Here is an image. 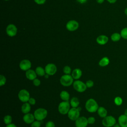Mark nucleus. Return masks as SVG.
Here are the masks:
<instances>
[{
  "label": "nucleus",
  "mask_w": 127,
  "mask_h": 127,
  "mask_svg": "<svg viewBox=\"0 0 127 127\" xmlns=\"http://www.w3.org/2000/svg\"><path fill=\"white\" fill-rule=\"evenodd\" d=\"M85 107L86 110L90 113L96 112L99 107L97 102L92 98L88 99L86 102Z\"/></svg>",
  "instance_id": "f257e3e1"
},
{
  "label": "nucleus",
  "mask_w": 127,
  "mask_h": 127,
  "mask_svg": "<svg viewBox=\"0 0 127 127\" xmlns=\"http://www.w3.org/2000/svg\"><path fill=\"white\" fill-rule=\"evenodd\" d=\"M48 115V111L44 108H40L36 109L34 113L35 118L36 120L42 121L45 119Z\"/></svg>",
  "instance_id": "f03ea898"
},
{
  "label": "nucleus",
  "mask_w": 127,
  "mask_h": 127,
  "mask_svg": "<svg viewBox=\"0 0 127 127\" xmlns=\"http://www.w3.org/2000/svg\"><path fill=\"white\" fill-rule=\"evenodd\" d=\"M73 78L70 74H64L60 78V81L61 84L65 87L69 86L73 83Z\"/></svg>",
  "instance_id": "7ed1b4c3"
},
{
  "label": "nucleus",
  "mask_w": 127,
  "mask_h": 127,
  "mask_svg": "<svg viewBox=\"0 0 127 127\" xmlns=\"http://www.w3.org/2000/svg\"><path fill=\"white\" fill-rule=\"evenodd\" d=\"M70 104L68 101H63L58 106V111L62 115L67 114L70 110Z\"/></svg>",
  "instance_id": "20e7f679"
},
{
  "label": "nucleus",
  "mask_w": 127,
  "mask_h": 127,
  "mask_svg": "<svg viewBox=\"0 0 127 127\" xmlns=\"http://www.w3.org/2000/svg\"><path fill=\"white\" fill-rule=\"evenodd\" d=\"M102 123L105 127H113L116 124V120L112 116H107L103 118Z\"/></svg>",
  "instance_id": "39448f33"
},
{
  "label": "nucleus",
  "mask_w": 127,
  "mask_h": 127,
  "mask_svg": "<svg viewBox=\"0 0 127 127\" xmlns=\"http://www.w3.org/2000/svg\"><path fill=\"white\" fill-rule=\"evenodd\" d=\"M74 89L78 92H83L85 91L87 88L86 84L80 80H75L73 83Z\"/></svg>",
  "instance_id": "423d86ee"
},
{
  "label": "nucleus",
  "mask_w": 127,
  "mask_h": 127,
  "mask_svg": "<svg viewBox=\"0 0 127 127\" xmlns=\"http://www.w3.org/2000/svg\"><path fill=\"white\" fill-rule=\"evenodd\" d=\"M18 97L19 99L22 102H27L30 98L29 92L26 89H21L18 94Z\"/></svg>",
  "instance_id": "0eeeda50"
},
{
  "label": "nucleus",
  "mask_w": 127,
  "mask_h": 127,
  "mask_svg": "<svg viewBox=\"0 0 127 127\" xmlns=\"http://www.w3.org/2000/svg\"><path fill=\"white\" fill-rule=\"evenodd\" d=\"M68 118L72 121H76L80 115V111L78 110L77 108H72L70 109L67 113Z\"/></svg>",
  "instance_id": "6e6552de"
},
{
  "label": "nucleus",
  "mask_w": 127,
  "mask_h": 127,
  "mask_svg": "<svg viewBox=\"0 0 127 127\" xmlns=\"http://www.w3.org/2000/svg\"><path fill=\"white\" fill-rule=\"evenodd\" d=\"M45 70L46 73L48 74L49 75H53L56 73L57 68L55 64L50 63L47 64L45 66Z\"/></svg>",
  "instance_id": "1a4fd4ad"
},
{
  "label": "nucleus",
  "mask_w": 127,
  "mask_h": 127,
  "mask_svg": "<svg viewBox=\"0 0 127 127\" xmlns=\"http://www.w3.org/2000/svg\"><path fill=\"white\" fill-rule=\"evenodd\" d=\"M17 32V29L16 26L13 24H9L6 28V33L9 37L15 36Z\"/></svg>",
  "instance_id": "9d476101"
},
{
  "label": "nucleus",
  "mask_w": 127,
  "mask_h": 127,
  "mask_svg": "<svg viewBox=\"0 0 127 127\" xmlns=\"http://www.w3.org/2000/svg\"><path fill=\"white\" fill-rule=\"evenodd\" d=\"M79 27V23L77 21L71 20L68 21L66 24V29L70 31H74L78 29Z\"/></svg>",
  "instance_id": "9b49d317"
},
{
  "label": "nucleus",
  "mask_w": 127,
  "mask_h": 127,
  "mask_svg": "<svg viewBox=\"0 0 127 127\" xmlns=\"http://www.w3.org/2000/svg\"><path fill=\"white\" fill-rule=\"evenodd\" d=\"M88 124L87 119L85 117H79L75 122L76 127H86Z\"/></svg>",
  "instance_id": "f8f14e48"
},
{
  "label": "nucleus",
  "mask_w": 127,
  "mask_h": 127,
  "mask_svg": "<svg viewBox=\"0 0 127 127\" xmlns=\"http://www.w3.org/2000/svg\"><path fill=\"white\" fill-rule=\"evenodd\" d=\"M31 67V63L28 60H23L19 64L20 68L23 71H27L30 69Z\"/></svg>",
  "instance_id": "ddd939ff"
},
{
  "label": "nucleus",
  "mask_w": 127,
  "mask_h": 127,
  "mask_svg": "<svg viewBox=\"0 0 127 127\" xmlns=\"http://www.w3.org/2000/svg\"><path fill=\"white\" fill-rule=\"evenodd\" d=\"M35 120L34 114H32L30 113L25 114L23 117V121L27 124H31Z\"/></svg>",
  "instance_id": "4468645a"
},
{
  "label": "nucleus",
  "mask_w": 127,
  "mask_h": 127,
  "mask_svg": "<svg viewBox=\"0 0 127 127\" xmlns=\"http://www.w3.org/2000/svg\"><path fill=\"white\" fill-rule=\"evenodd\" d=\"M37 73L35 70L31 69H29L26 71L25 75L27 79L30 80H33L37 77Z\"/></svg>",
  "instance_id": "2eb2a0df"
},
{
  "label": "nucleus",
  "mask_w": 127,
  "mask_h": 127,
  "mask_svg": "<svg viewBox=\"0 0 127 127\" xmlns=\"http://www.w3.org/2000/svg\"><path fill=\"white\" fill-rule=\"evenodd\" d=\"M118 124L121 127H127V116L125 114L120 115L118 118Z\"/></svg>",
  "instance_id": "dca6fc26"
},
{
  "label": "nucleus",
  "mask_w": 127,
  "mask_h": 127,
  "mask_svg": "<svg viewBox=\"0 0 127 127\" xmlns=\"http://www.w3.org/2000/svg\"><path fill=\"white\" fill-rule=\"evenodd\" d=\"M108 37L104 35H100L96 39L97 43L101 45H105L108 42Z\"/></svg>",
  "instance_id": "f3484780"
},
{
  "label": "nucleus",
  "mask_w": 127,
  "mask_h": 127,
  "mask_svg": "<svg viewBox=\"0 0 127 127\" xmlns=\"http://www.w3.org/2000/svg\"><path fill=\"white\" fill-rule=\"evenodd\" d=\"M71 75L74 79L77 80L81 77L82 75V71L79 68H75L72 70Z\"/></svg>",
  "instance_id": "a211bd4d"
},
{
  "label": "nucleus",
  "mask_w": 127,
  "mask_h": 127,
  "mask_svg": "<svg viewBox=\"0 0 127 127\" xmlns=\"http://www.w3.org/2000/svg\"><path fill=\"white\" fill-rule=\"evenodd\" d=\"M31 110V105L27 102L24 103L21 106L22 112L25 114L29 113Z\"/></svg>",
  "instance_id": "6ab92c4d"
},
{
  "label": "nucleus",
  "mask_w": 127,
  "mask_h": 127,
  "mask_svg": "<svg viewBox=\"0 0 127 127\" xmlns=\"http://www.w3.org/2000/svg\"><path fill=\"white\" fill-rule=\"evenodd\" d=\"M97 113L98 115L102 118L106 117L107 116V111L103 107H99Z\"/></svg>",
  "instance_id": "aec40b11"
},
{
  "label": "nucleus",
  "mask_w": 127,
  "mask_h": 127,
  "mask_svg": "<svg viewBox=\"0 0 127 127\" xmlns=\"http://www.w3.org/2000/svg\"><path fill=\"white\" fill-rule=\"evenodd\" d=\"M60 97L63 101H68L70 98V95L68 92L66 91H62L60 94Z\"/></svg>",
  "instance_id": "412c9836"
},
{
  "label": "nucleus",
  "mask_w": 127,
  "mask_h": 127,
  "mask_svg": "<svg viewBox=\"0 0 127 127\" xmlns=\"http://www.w3.org/2000/svg\"><path fill=\"white\" fill-rule=\"evenodd\" d=\"M110 63L109 59L108 57H105L102 58L99 62V64L100 66L104 67L108 65Z\"/></svg>",
  "instance_id": "4be33fe9"
},
{
  "label": "nucleus",
  "mask_w": 127,
  "mask_h": 127,
  "mask_svg": "<svg viewBox=\"0 0 127 127\" xmlns=\"http://www.w3.org/2000/svg\"><path fill=\"white\" fill-rule=\"evenodd\" d=\"M70 104L72 108H77L79 104V101L77 97H73L70 100Z\"/></svg>",
  "instance_id": "5701e85b"
},
{
  "label": "nucleus",
  "mask_w": 127,
  "mask_h": 127,
  "mask_svg": "<svg viewBox=\"0 0 127 127\" xmlns=\"http://www.w3.org/2000/svg\"><path fill=\"white\" fill-rule=\"evenodd\" d=\"M121 38V34L119 33H114L111 36V39L113 42H118L120 40Z\"/></svg>",
  "instance_id": "b1692460"
},
{
  "label": "nucleus",
  "mask_w": 127,
  "mask_h": 127,
  "mask_svg": "<svg viewBox=\"0 0 127 127\" xmlns=\"http://www.w3.org/2000/svg\"><path fill=\"white\" fill-rule=\"evenodd\" d=\"M35 71L37 73V74L40 76H44L46 74L45 70L41 66H38L36 67L35 69Z\"/></svg>",
  "instance_id": "393cba45"
},
{
  "label": "nucleus",
  "mask_w": 127,
  "mask_h": 127,
  "mask_svg": "<svg viewBox=\"0 0 127 127\" xmlns=\"http://www.w3.org/2000/svg\"><path fill=\"white\" fill-rule=\"evenodd\" d=\"M122 38L125 40H127V27L122 29L120 32Z\"/></svg>",
  "instance_id": "a878e982"
},
{
  "label": "nucleus",
  "mask_w": 127,
  "mask_h": 127,
  "mask_svg": "<svg viewBox=\"0 0 127 127\" xmlns=\"http://www.w3.org/2000/svg\"><path fill=\"white\" fill-rule=\"evenodd\" d=\"M4 123L7 125L11 123L12 122V117L10 115H6L3 118Z\"/></svg>",
  "instance_id": "bb28decb"
},
{
  "label": "nucleus",
  "mask_w": 127,
  "mask_h": 127,
  "mask_svg": "<svg viewBox=\"0 0 127 127\" xmlns=\"http://www.w3.org/2000/svg\"><path fill=\"white\" fill-rule=\"evenodd\" d=\"M114 103L117 106H120L123 103V99L120 96H117L114 99Z\"/></svg>",
  "instance_id": "cd10ccee"
},
{
  "label": "nucleus",
  "mask_w": 127,
  "mask_h": 127,
  "mask_svg": "<svg viewBox=\"0 0 127 127\" xmlns=\"http://www.w3.org/2000/svg\"><path fill=\"white\" fill-rule=\"evenodd\" d=\"M63 71L65 74H70L71 72V69L68 65H65L63 68Z\"/></svg>",
  "instance_id": "c85d7f7f"
},
{
  "label": "nucleus",
  "mask_w": 127,
  "mask_h": 127,
  "mask_svg": "<svg viewBox=\"0 0 127 127\" xmlns=\"http://www.w3.org/2000/svg\"><path fill=\"white\" fill-rule=\"evenodd\" d=\"M6 81V79L5 77L3 75H0V86H2L4 85Z\"/></svg>",
  "instance_id": "c756f323"
},
{
  "label": "nucleus",
  "mask_w": 127,
  "mask_h": 127,
  "mask_svg": "<svg viewBox=\"0 0 127 127\" xmlns=\"http://www.w3.org/2000/svg\"><path fill=\"white\" fill-rule=\"evenodd\" d=\"M41 127V123L39 121H34L31 124V127Z\"/></svg>",
  "instance_id": "7c9ffc66"
},
{
  "label": "nucleus",
  "mask_w": 127,
  "mask_h": 127,
  "mask_svg": "<svg viewBox=\"0 0 127 127\" xmlns=\"http://www.w3.org/2000/svg\"><path fill=\"white\" fill-rule=\"evenodd\" d=\"M85 84H86L87 87L90 88V87H92L94 85V82L91 80H89L86 81Z\"/></svg>",
  "instance_id": "2f4dec72"
},
{
  "label": "nucleus",
  "mask_w": 127,
  "mask_h": 127,
  "mask_svg": "<svg viewBox=\"0 0 127 127\" xmlns=\"http://www.w3.org/2000/svg\"><path fill=\"white\" fill-rule=\"evenodd\" d=\"M33 83L35 86H39L41 84V81L39 79L35 78L33 80Z\"/></svg>",
  "instance_id": "473e14b6"
},
{
  "label": "nucleus",
  "mask_w": 127,
  "mask_h": 127,
  "mask_svg": "<svg viewBox=\"0 0 127 127\" xmlns=\"http://www.w3.org/2000/svg\"><path fill=\"white\" fill-rule=\"evenodd\" d=\"M46 127H55V123L52 121H48L46 124Z\"/></svg>",
  "instance_id": "72a5a7b5"
},
{
  "label": "nucleus",
  "mask_w": 127,
  "mask_h": 127,
  "mask_svg": "<svg viewBox=\"0 0 127 127\" xmlns=\"http://www.w3.org/2000/svg\"><path fill=\"white\" fill-rule=\"evenodd\" d=\"M88 123L89 124H93L95 122V119L93 117H90L87 119Z\"/></svg>",
  "instance_id": "f704fd0d"
},
{
  "label": "nucleus",
  "mask_w": 127,
  "mask_h": 127,
  "mask_svg": "<svg viewBox=\"0 0 127 127\" xmlns=\"http://www.w3.org/2000/svg\"><path fill=\"white\" fill-rule=\"evenodd\" d=\"M28 102L31 105H34L36 103V100L34 98L30 97Z\"/></svg>",
  "instance_id": "c9c22d12"
},
{
  "label": "nucleus",
  "mask_w": 127,
  "mask_h": 127,
  "mask_svg": "<svg viewBox=\"0 0 127 127\" xmlns=\"http://www.w3.org/2000/svg\"><path fill=\"white\" fill-rule=\"evenodd\" d=\"M34 0L38 4H43L46 2V0Z\"/></svg>",
  "instance_id": "e433bc0d"
},
{
  "label": "nucleus",
  "mask_w": 127,
  "mask_h": 127,
  "mask_svg": "<svg viewBox=\"0 0 127 127\" xmlns=\"http://www.w3.org/2000/svg\"><path fill=\"white\" fill-rule=\"evenodd\" d=\"M5 127H16V126L15 124H12V123H11V124H10L7 125Z\"/></svg>",
  "instance_id": "4c0bfd02"
},
{
  "label": "nucleus",
  "mask_w": 127,
  "mask_h": 127,
  "mask_svg": "<svg viewBox=\"0 0 127 127\" xmlns=\"http://www.w3.org/2000/svg\"><path fill=\"white\" fill-rule=\"evenodd\" d=\"M76 0L77 1H78L80 3H84L87 1V0Z\"/></svg>",
  "instance_id": "58836bf2"
},
{
  "label": "nucleus",
  "mask_w": 127,
  "mask_h": 127,
  "mask_svg": "<svg viewBox=\"0 0 127 127\" xmlns=\"http://www.w3.org/2000/svg\"><path fill=\"white\" fill-rule=\"evenodd\" d=\"M110 3H115L117 0H107Z\"/></svg>",
  "instance_id": "ea45409f"
},
{
  "label": "nucleus",
  "mask_w": 127,
  "mask_h": 127,
  "mask_svg": "<svg viewBox=\"0 0 127 127\" xmlns=\"http://www.w3.org/2000/svg\"><path fill=\"white\" fill-rule=\"evenodd\" d=\"M105 0H96L97 2L98 3H102Z\"/></svg>",
  "instance_id": "a19ab883"
},
{
  "label": "nucleus",
  "mask_w": 127,
  "mask_h": 127,
  "mask_svg": "<svg viewBox=\"0 0 127 127\" xmlns=\"http://www.w3.org/2000/svg\"><path fill=\"white\" fill-rule=\"evenodd\" d=\"M113 127H121L120 126V125L119 124H116Z\"/></svg>",
  "instance_id": "79ce46f5"
},
{
  "label": "nucleus",
  "mask_w": 127,
  "mask_h": 127,
  "mask_svg": "<svg viewBox=\"0 0 127 127\" xmlns=\"http://www.w3.org/2000/svg\"><path fill=\"white\" fill-rule=\"evenodd\" d=\"M49 75H48V74H47V73H46V74H45V75H44V76H45V77L46 78H48L49 77Z\"/></svg>",
  "instance_id": "37998d69"
},
{
  "label": "nucleus",
  "mask_w": 127,
  "mask_h": 127,
  "mask_svg": "<svg viewBox=\"0 0 127 127\" xmlns=\"http://www.w3.org/2000/svg\"><path fill=\"white\" fill-rule=\"evenodd\" d=\"M124 114L127 116V108L125 110V112H124Z\"/></svg>",
  "instance_id": "c03bdc74"
},
{
  "label": "nucleus",
  "mask_w": 127,
  "mask_h": 127,
  "mask_svg": "<svg viewBox=\"0 0 127 127\" xmlns=\"http://www.w3.org/2000/svg\"><path fill=\"white\" fill-rule=\"evenodd\" d=\"M125 14L127 16V7L125 9Z\"/></svg>",
  "instance_id": "a18cd8bd"
},
{
  "label": "nucleus",
  "mask_w": 127,
  "mask_h": 127,
  "mask_svg": "<svg viewBox=\"0 0 127 127\" xmlns=\"http://www.w3.org/2000/svg\"><path fill=\"white\" fill-rule=\"evenodd\" d=\"M77 109H78V110L79 111H80L81 110V108L80 107H77Z\"/></svg>",
  "instance_id": "49530a36"
},
{
  "label": "nucleus",
  "mask_w": 127,
  "mask_h": 127,
  "mask_svg": "<svg viewBox=\"0 0 127 127\" xmlns=\"http://www.w3.org/2000/svg\"><path fill=\"white\" fill-rule=\"evenodd\" d=\"M5 0V1H8V0Z\"/></svg>",
  "instance_id": "de8ad7c7"
}]
</instances>
